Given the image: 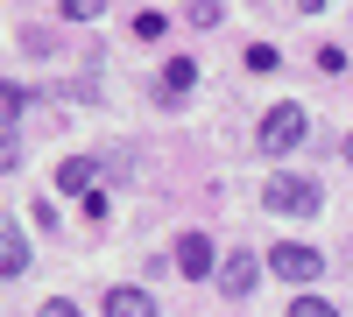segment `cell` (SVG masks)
<instances>
[{"label": "cell", "mask_w": 353, "mask_h": 317, "mask_svg": "<svg viewBox=\"0 0 353 317\" xmlns=\"http://www.w3.org/2000/svg\"><path fill=\"white\" fill-rule=\"evenodd\" d=\"M304 134H311L304 106H269V113H261V141H254V149H261V155H290Z\"/></svg>", "instance_id": "cell-1"}, {"label": "cell", "mask_w": 353, "mask_h": 317, "mask_svg": "<svg viewBox=\"0 0 353 317\" xmlns=\"http://www.w3.org/2000/svg\"><path fill=\"white\" fill-rule=\"evenodd\" d=\"M261 205H269V212H290V219H311L325 197H318V184H311V177H269Z\"/></svg>", "instance_id": "cell-2"}, {"label": "cell", "mask_w": 353, "mask_h": 317, "mask_svg": "<svg viewBox=\"0 0 353 317\" xmlns=\"http://www.w3.org/2000/svg\"><path fill=\"white\" fill-rule=\"evenodd\" d=\"M269 268L283 282H318V275H325V254L304 247V240H283V247H269Z\"/></svg>", "instance_id": "cell-3"}, {"label": "cell", "mask_w": 353, "mask_h": 317, "mask_svg": "<svg viewBox=\"0 0 353 317\" xmlns=\"http://www.w3.org/2000/svg\"><path fill=\"white\" fill-rule=\"evenodd\" d=\"M176 268H184V275H219V247L205 233H184V240H176Z\"/></svg>", "instance_id": "cell-4"}, {"label": "cell", "mask_w": 353, "mask_h": 317, "mask_svg": "<svg viewBox=\"0 0 353 317\" xmlns=\"http://www.w3.org/2000/svg\"><path fill=\"white\" fill-rule=\"evenodd\" d=\"M191 85H198V64H191V56H176V64H163V78H156V99H163V106H176Z\"/></svg>", "instance_id": "cell-5"}, {"label": "cell", "mask_w": 353, "mask_h": 317, "mask_svg": "<svg viewBox=\"0 0 353 317\" xmlns=\"http://www.w3.org/2000/svg\"><path fill=\"white\" fill-rule=\"evenodd\" d=\"M254 275H261V268H254V254H226V261H219V289H226V296H248V289H254Z\"/></svg>", "instance_id": "cell-6"}, {"label": "cell", "mask_w": 353, "mask_h": 317, "mask_svg": "<svg viewBox=\"0 0 353 317\" xmlns=\"http://www.w3.org/2000/svg\"><path fill=\"white\" fill-rule=\"evenodd\" d=\"M57 190H71V197H92V190H99V169L85 162V155H71L64 169H57Z\"/></svg>", "instance_id": "cell-7"}, {"label": "cell", "mask_w": 353, "mask_h": 317, "mask_svg": "<svg viewBox=\"0 0 353 317\" xmlns=\"http://www.w3.org/2000/svg\"><path fill=\"white\" fill-rule=\"evenodd\" d=\"M106 317H156L149 289H106Z\"/></svg>", "instance_id": "cell-8"}, {"label": "cell", "mask_w": 353, "mask_h": 317, "mask_svg": "<svg viewBox=\"0 0 353 317\" xmlns=\"http://www.w3.org/2000/svg\"><path fill=\"white\" fill-rule=\"evenodd\" d=\"M28 268V240H21V226H0V275H21Z\"/></svg>", "instance_id": "cell-9"}, {"label": "cell", "mask_w": 353, "mask_h": 317, "mask_svg": "<svg viewBox=\"0 0 353 317\" xmlns=\"http://www.w3.org/2000/svg\"><path fill=\"white\" fill-rule=\"evenodd\" d=\"M290 317H339L325 296H297V303H290Z\"/></svg>", "instance_id": "cell-10"}, {"label": "cell", "mask_w": 353, "mask_h": 317, "mask_svg": "<svg viewBox=\"0 0 353 317\" xmlns=\"http://www.w3.org/2000/svg\"><path fill=\"white\" fill-rule=\"evenodd\" d=\"M163 28H170L163 14H134V36H141V43H156V36H163Z\"/></svg>", "instance_id": "cell-11"}, {"label": "cell", "mask_w": 353, "mask_h": 317, "mask_svg": "<svg viewBox=\"0 0 353 317\" xmlns=\"http://www.w3.org/2000/svg\"><path fill=\"white\" fill-rule=\"evenodd\" d=\"M99 8H106V0H64V14H71V21H92Z\"/></svg>", "instance_id": "cell-12"}, {"label": "cell", "mask_w": 353, "mask_h": 317, "mask_svg": "<svg viewBox=\"0 0 353 317\" xmlns=\"http://www.w3.org/2000/svg\"><path fill=\"white\" fill-rule=\"evenodd\" d=\"M43 317H78V310H71L64 296H57V303H43Z\"/></svg>", "instance_id": "cell-13"}, {"label": "cell", "mask_w": 353, "mask_h": 317, "mask_svg": "<svg viewBox=\"0 0 353 317\" xmlns=\"http://www.w3.org/2000/svg\"><path fill=\"white\" fill-rule=\"evenodd\" d=\"M297 8H304V14H318V8H325V0H297Z\"/></svg>", "instance_id": "cell-14"}, {"label": "cell", "mask_w": 353, "mask_h": 317, "mask_svg": "<svg viewBox=\"0 0 353 317\" xmlns=\"http://www.w3.org/2000/svg\"><path fill=\"white\" fill-rule=\"evenodd\" d=\"M346 162H353V134H346Z\"/></svg>", "instance_id": "cell-15"}]
</instances>
